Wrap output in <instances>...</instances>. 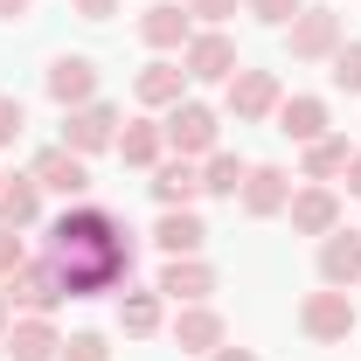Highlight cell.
Segmentation results:
<instances>
[{
  "instance_id": "7c38bea8",
  "label": "cell",
  "mask_w": 361,
  "mask_h": 361,
  "mask_svg": "<svg viewBox=\"0 0 361 361\" xmlns=\"http://www.w3.org/2000/svg\"><path fill=\"white\" fill-rule=\"evenodd\" d=\"M188 84H195V77L180 70L174 56H153V63H146V70L133 77V97L146 104V111H174L180 97H188Z\"/></svg>"
},
{
  "instance_id": "6da1fadb",
  "label": "cell",
  "mask_w": 361,
  "mask_h": 361,
  "mask_svg": "<svg viewBox=\"0 0 361 361\" xmlns=\"http://www.w3.org/2000/svg\"><path fill=\"white\" fill-rule=\"evenodd\" d=\"M49 264L63 278L70 299H104L133 278V229L118 223L111 209L97 202H70L56 223H49Z\"/></svg>"
},
{
  "instance_id": "3957f363",
  "label": "cell",
  "mask_w": 361,
  "mask_h": 361,
  "mask_svg": "<svg viewBox=\"0 0 361 361\" xmlns=\"http://www.w3.org/2000/svg\"><path fill=\"white\" fill-rule=\"evenodd\" d=\"M341 42H348V28H341L334 7H299L292 28H285V56H292V63H334Z\"/></svg>"
},
{
  "instance_id": "7a4b0ae2",
  "label": "cell",
  "mask_w": 361,
  "mask_h": 361,
  "mask_svg": "<svg viewBox=\"0 0 361 361\" xmlns=\"http://www.w3.org/2000/svg\"><path fill=\"white\" fill-rule=\"evenodd\" d=\"M160 133H167V153H174V160H209L216 139H223V118H216L202 97H180L174 111L160 118Z\"/></svg>"
},
{
  "instance_id": "836d02e7",
  "label": "cell",
  "mask_w": 361,
  "mask_h": 361,
  "mask_svg": "<svg viewBox=\"0 0 361 361\" xmlns=\"http://www.w3.org/2000/svg\"><path fill=\"white\" fill-rule=\"evenodd\" d=\"M209 361H257V355H250V348H229V341H223V348H216Z\"/></svg>"
},
{
  "instance_id": "d6986e66",
  "label": "cell",
  "mask_w": 361,
  "mask_h": 361,
  "mask_svg": "<svg viewBox=\"0 0 361 361\" xmlns=\"http://www.w3.org/2000/svg\"><path fill=\"white\" fill-rule=\"evenodd\" d=\"M35 223H42V180L35 174H7L0 180V229H21V236H28Z\"/></svg>"
},
{
  "instance_id": "5b68a950",
  "label": "cell",
  "mask_w": 361,
  "mask_h": 361,
  "mask_svg": "<svg viewBox=\"0 0 361 361\" xmlns=\"http://www.w3.org/2000/svg\"><path fill=\"white\" fill-rule=\"evenodd\" d=\"M118 126H126V118H118V104H104V97H90V104H77V111H63V146H70V153H111V146H118Z\"/></svg>"
},
{
  "instance_id": "cb8c5ba5",
  "label": "cell",
  "mask_w": 361,
  "mask_h": 361,
  "mask_svg": "<svg viewBox=\"0 0 361 361\" xmlns=\"http://www.w3.org/2000/svg\"><path fill=\"white\" fill-rule=\"evenodd\" d=\"M126 167H160L167 160V133L153 126V118H133V126H118V146H111Z\"/></svg>"
},
{
  "instance_id": "30bf717a",
  "label": "cell",
  "mask_w": 361,
  "mask_h": 361,
  "mask_svg": "<svg viewBox=\"0 0 361 361\" xmlns=\"http://www.w3.org/2000/svg\"><path fill=\"white\" fill-rule=\"evenodd\" d=\"M167 334H174V348L180 355H216L229 341V319L202 299V306H174V319H167Z\"/></svg>"
},
{
  "instance_id": "484cf974",
  "label": "cell",
  "mask_w": 361,
  "mask_h": 361,
  "mask_svg": "<svg viewBox=\"0 0 361 361\" xmlns=\"http://www.w3.org/2000/svg\"><path fill=\"white\" fill-rule=\"evenodd\" d=\"M348 160H355V146H348V133H326L306 146V180H341L348 174Z\"/></svg>"
},
{
  "instance_id": "ac0fdd59",
  "label": "cell",
  "mask_w": 361,
  "mask_h": 361,
  "mask_svg": "<svg viewBox=\"0 0 361 361\" xmlns=\"http://www.w3.org/2000/svg\"><path fill=\"white\" fill-rule=\"evenodd\" d=\"M7 361H56L63 355V334H56V319H35V313H21L14 326H7Z\"/></svg>"
},
{
  "instance_id": "74e56055",
  "label": "cell",
  "mask_w": 361,
  "mask_h": 361,
  "mask_svg": "<svg viewBox=\"0 0 361 361\" xmlns=\"http://www.w3.org/2000/svg\"><path fill=\"white\" fill-rule=\"evenodd\" d=\"M0 180H7V174H0Z\"/></svg>"
},
{
  "instance_id": "9c48e42d",
  "label": "cell",
  "mask_w": 361,
  "mask_h": 361,
  "mask_svg": "<svg viewBox=\"0 0 361 361\" xmlns=\"http://www.w3.org/2000/svg\"><path fill=\"white\" fill-rule=\"evenodd\" d=\"M28 174L42 180V195H63V202H90V160H84V153H70L63 139L35 153V167H28Z\"/></svg>"
},
{
  "instance_id": "8d00e7d4",
  "label": "cell",
  "mask_w": 361,
  "mask_h": 361,
  "mask_svg": "<svg viewBox=\"0 0 361 361\" xmlns=\"http://www.w3.org/2000/svg\"><path fill=\"white\" fill-rule=\"evenodd\" d=\"M7 326H14V299L0 292V341H7Z\"/></svg>"
},
{
  "instance_id": "8fae6325",
  "label": "cell",
  "mask_w": 361,
  "mask_h": 361,
  "mask_svg": "<svg viewBox=\"0 0 361 361\" xmlns=\"http://www.w3.org/2000/svg\"><path fill=\"white\" fill-rule=\"evenodd\" d=\"M285 216H292V229H299V236H334V229H341V195H334L326 180H313V188H292Z\"/></svg>"
},
{
  "instance_id": "f546056e",
  "label": "cell",
  "mask_w": 361,
  "mask_h": 361,
  "mask_svg": "<svg viewBox=\"0 0 361 361\" xmlns=\"http://www.w3.org/2000/svg\"><path fill=\"white\" fill-rule=\"evenodd\" d=\"M21 264H28V243H21V229H0V285H7Z\"/></svg>"
},
{
  "instance_id": "d6a6232c",
  "label": "cell",
  "mask_w": 361,
  "mask_h": 361,
  "mask_svg": "<svg viewBox=\"0 0 361 361\" xmlns=\"http://www.w3.org/2000/svg\"><path fill=\"white\" fill-rule=\"evenodd\" d=\"M118 7H126V0H70V14H77V21H111Z\"/></svg>"
},
{
  "instance_id": "5bb4252c",
  "label": "cell",
  "mask_w": 361,
  "mask_h": 361,
  "mask_svg": "<svg viewBox=\"0 0 361 361\" xmlns=\"http://www.w3.org/2000/svg\"><path fill=\"white\" fill-rule=\"evenodd\" d=\"M167 306H202L209 292H216V271L202 264V257H167L160 264V285H153Z\"/></svg>"
},
{
  "instance_id": "277c9868",
  "label": "cell",
  "mask_w": 361,
  "mask_h": 361,
  "mask_svg": "<svg viewBox=\"0 0 361 361\" xmlns=\"http://www.w3.org/2000/svg\"><path fill=\"white\" fill-rule=\"evenodd\" d=\"M223 104L236 126H264L278 118V104H285V84H278V70H236L223 84Z\"/></svg>"
},
{
  "instance_id": "ffe728a7",
  "label": "cell",
  "mask_w": 361,
  "mask_h": 361,
  "mask_svg": "<svg viewBox=\"0 0 361 361\" xmlns=\"http://www.w3.org/2000/svg\"><path fill=\"white\" fill-rule=\"evenodd\" d=\"M236 202H243V216H257V223H264V216H285V202H292V174H285V167H250V180H243Z\"/></svg>"
},
{
  "instance_id": "4fadbf2b",
  "label": "cell",
  "mask_w": 361,
  "mask_h": 361,
  "mask_svg": "<svg viewBox=\"0 0 361 361\" xmlns=\"http://www.w3.org/2000/svg\"><path fill=\"white\" fill-rule=\"evenodd\" d=\"M188 35H195V14H188L180 0H153V7L139 14V42H146V49H160V56L188 49Z\"/></svg>"
},
{
  "instance_id": "1f68e13d",
  "label": "cell",
  "mask_w": 361,
  "mask_h": 361,
  "mask_svg": "<svg viewBox=\"0 0 361 361\" xmlns=\"http://www.w3.org/2000/svg\"><path fill=\"white\" fill-rule=\"evenodd\" d=\"M21 133H28V111H21V97H7V90H0V146H14Z\"/></svg>"
},
{
  "instance_id": "2e32d148",
  "label": "cell",
  "mask_w": 361,
  "mask_h": 361,
  "mask_svg": "<svg viewBox=\"0 0 361 361\" xmlns=\"http://www.w3.org/2000/svg\"><path fill=\"white\" fill-rule=\"evenodd\" d=\"M278 133L292 139V146H313V139H326V133H334V111H326V97H306V90H299V97H285V104H278Z\"/></svg>"
},
{
  "instance_id": "9a60e30c",
  "label": "cell",
  "mask_w": 361,
  "mask_h": 361,
  "mask_svg": "<svg viewBox=\"0 0 361 361\" xmlns=\"http://www.w3.org/2000/svg\"><path fill=\"white\" fill-rule=\"evenodd\" d=\"M319 285H334V292H355L361 285V229L319 236Z\"/></svg>"
},
{
  "instance_id": "603a6c76",
  "label": "cell",
  "mask_w": 361,
  "mask_h": 361,
  "mask_svg": "<svg viewBox=\"0 0 361 361\" xmlns=\"http://www.w3.org/2000/svg\"><path fill=\"white\" fill-rule=\"evenodd\" d=\"M195 195H202V167L167 153V160L153 167V202H160V209H195Z\"/></svg>"
},
{
  "instance_id": "d4e9b609",
  "label": "cell",
  "mask_w": 361,
  "mask_h": 361,
  "mask_svg": "<svg viewBox=\"0 0 361 361\" xmlns=\"http://www.w3.org/2000/svg\"><path fill=\"white\" fill-rule=\"evenodd\" d=\"M243 180H250V160H243V153H223V146H216V153L202 160V195L236 202V195H243Z\"/></svg>"
},
{
  "instance_id": "4dcf8cb0",
  "label": "cell",
  "mask_w": 361,
  "mask_h": 361,
  "mask_svg": "<svg viewBox=\"0 0 361 361\" xmlns=\"http://www.w3.org/2000/svg\"><path fill=\"white\" fill-rule=\"evenodd\" d=\"M180 7H188V14L202 21V28H223V21L236 14V7H243V0H180Z\"/></svg>"
},
{
  "instance_id": "e0dca14e",
  "label": "cell",
  "mask_w": 361,
  "mask_h": 361,
  "mask_svg": "<svg viewBox=\"0 0 361 361\" xmlns=\"http://www.w3.org/2000/svg\"><path fill=\"white\" fill-rule=\"evenodd\" d=\"M49 97H56L63 111L90 104V97H97V63H90V56H56V63H49Z\"/></svg>"
},
{
  "instance_id": "7402d4cb",
  "label": "cell",
  "mask_w": 361,
  "mask_h": 361,
  "mask_svg": "<svg viewBox=\"0 0 361 361\" xmlns=\"http://www.w3.org/2000/svg\"><path fill=\"white\" fill-rule=\"evenodd\" d=\"M153 243H160L167 257H202V243H209V223H202L195 209H160V223H153Z\"/></svg>"
},
{
  "instance_id": "52a82bcc",
  "label": "cell",
  "mask_w": 361,
  "mask_h": 361,
  "mask_svg": "<svg viewBox=\"0 0 361 361\" xmlns=\"http://www.w3.org/2000/svg\"><path fill=\"white\" fill-rule=\"evenodd\" d=\"M299 326H306V341L319 348H341L348 334H355V292H306V306H299Z\"/></svg>"
},
{
  "instance_id": "8992f818",
  "label": "cell",
  "mask_w": 361,
  "mask_h": 361,
  "mask_svg": "<svg viewBox=\"0 0 361 361\" xmlns=\"http://www.w3.org/2000/svg\"><path fill=\"white\" fill-rule=\"evenodd\" d=\"M180 70H188L195 84H229V77L243 70V56H236V42H229L223 28H195L188 49H180Z\"/></svg>"
},
{
  "instance_id": "4316f807",
  "label": "cell",
  "mask_w": 361,
  "mask_h": 361,
  "mask_svg": "<svg viewBox=\"0 0 361 361\" xmlns=\"http://www.w3.org/2000/svg\"><path fill=\"white\" fill-rule=\"evenodd\" d=\"M326 77H334V90L361 97V42H341V49H334V70H326Z\"/></svg>"
},
{
  "instance_id": "ba28073f",
  "label": "cell",
  "mask_w": 361,
  "mask_h": 361,
  "mask_svg": "<svg viewBox=\"0 0 361 361\" xmlns=\"http://www.w3.org/2000/svg\"><path fill=\"white\" fill-rule=\"evenodd\" d=\"M0 292L14 299V313H35V319H49V313H56V306H63V299H70V292H63V278H56V264H49V257H28V264L14 271V278H7Z\"/></svg>"
},
{
  "instance_id": "83f0119b",
  "label": "cell",
  "mask_w": 361,
  "mask_h": 361,
  "mask_svg": "<svg viewBox=\"0 0 361 361\" xmlns=\"http://www.w3.org/2000/svg\"><path fill=\"white\" fill-rule=\"evenodd\" d=\"M56 361H111V341L84 326V334H70V341H63V355H56Z\"/></svg>"
},
{
  "instance_id": "44dd1931",
  "label": "cell",
  "mask_w": 361,
  "mask_h": 361,
  "mask_svg": "<svg viewBox=\"0 0 361 361\" xmlns=\"http://www.w3.org/2000/svg\"><path fill=\"white\" fill-rule=\"evenodd\" d=\"M160 326H167V299H160L153 285H146V292L126 285V292H118V334H126V341H153Z\"/></svg>"
},
{
  "instance_id": "e575fe53",
  "label": "cell",
  "mask_w": 361,
  "mask_h": 361,
  "mask_svg": "<svg viewBox=\"0 0 361 361\" xmlns=\"http://www.w3.org/2000/svg\"><path fill=\"white\" fill-rule=\"evenodd\" d=\"M28 7H35V0H0V21H21Z\"/></svg>"
},
{
  "instance_id": "f1b7e54d",
  "label": "cell",
  "mask_w": 361,
  "mask_h": 361,
  "mask_svg": "<svg viewBox=\"0 0 361 361\" xmlns=\"http://www.w3.org/2000/svg\"><path fill=\"white\" fill-rule=\"evenodd\" d=\"M243 7H250V14L264 21V28H292V14H299L306 0H243Z\"/></svg>"
},
{
  "instance_id": "d590c367",
  "label": "cell",
  "mask_w": 361,
  "mask_h": 361,
  "mask_svg": "<svg viewBox=\"0 0 361 361\" xmlns=\"http://www.w3.org/2000/svg\"><path fill=\"white\" fill-rule=\"evenodd\" d=\"M341 180H348V195H361V153L348 160V174H341Z\"/></svg>"
}]
</instances>
